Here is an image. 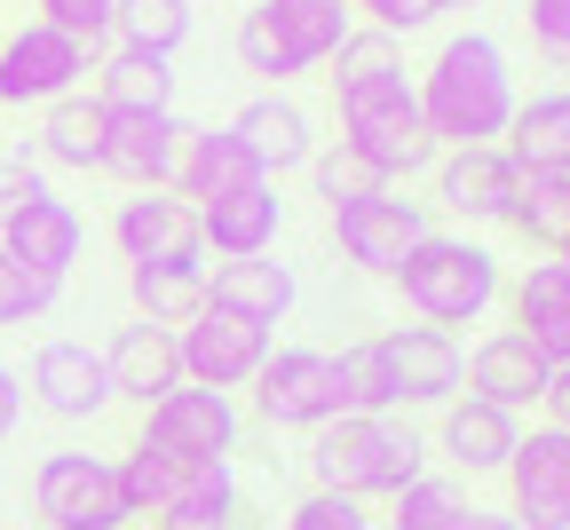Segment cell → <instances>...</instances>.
<instances>
[{
  "instance_id": "18",
  "label": "cell",
  "mask_w": 570,
  "mask_h": 530,
  "mask_svg": "<svg viewBox=\"0 0 570 530\" xmlns=\"http://www.w3.org/2000/svg\"><path fill=\"white\" fill-rule=\"evenodd\" d=\"M547 389H554V364L539 356V349H523L515 333H491L475 356H468V396H483V404H499V412H539L547 404Z\"/></svg>"
},
{
  "instance_id": "9",
  "label": "cell",
  "mask_w": 570,
  "mask_h": 530,
  "mask_svg": "<svg viewBox=\"0 0 570 530\" xmlns=\"http://www.w3.org/2000/svg\"><path fill=\"white\" fill-rule=\"evenodd\" d=\"M88 48L80 40H71V32H56V24H24V32H9V40H0V104H63V96H80V80H88Z\"/></svg>"
},
{
  "instance_id": "39",
  "label": "cell",
  "mask_w": 570,
  "mask_h": 530,
  "mask_svg": "<svg viewBox=\"0 0 570 530\" xmlns=\"http://www.w3.org/2000/svg\"><path fill=\"white\" fill-rule=\"evenodd\" d=\"M285 530H373L365 499H341V491H309L294 514H285Z\"/></svg>"
},
{
  "instance_id": "8",
  "label": "cell",
  "mask_w": 570,
  "mask_h": 530,
  "mask_svg": "<svg viewBox=\"0 0 570 530\" xmlns=\"http://www.w3.org/2000/svg\"><path fill=\"white\" fill-rule=\"evenodd\" d=\"M428 230H436V222H428V206L404 198L396 183H381L373 198H356V206H333V238H341V254L365 269V277H396L404 254H412Z\"/></svg>"
},
{
  "instance_id": "33",
  "label": "cell",
  "mask_w": 570,
  "mask_h": 530,
  "mask_svg": "<svg viewBox=\"0 0 570 530\" xmlns=\"http://www.w3.org/2000/svg\"><path fill=\"white\" fill-rule=\"evenodd\" d=\"M190 24H198V9H190V0H119V9H111L119 48L167 56V63H175V48L190 40Z\"/></svg>"
},
{
  "instance_id": "1",
  "label": "cell",
  "mask_w": 570,
  "mask_h": 530,
  "mask_svg": "<svg viewBox=\"0 0 570 530\" xmlns=\"http://www.w3.org/2000/svg\"><path fill=\"white\" fill-rule=\"evenodd\" d=\"M420 96V119H428V143H452V150H483L508 135L515 119V71H508V48L491 32H452L436 48V63L412 80Z\"/></svg>"
},
{
  "instance_id": "32",
  "label": "cell",
  "mask_w": 570,
  "mask_h": 530,
  "mask_svg": "<svg viewBox=\"0 0 570 530\" xmlns=\"http://www.w3.org/2000/svg\"><path fill=\"white\" fill-rule=\"evenodd\" d=\"M515 230L531 238V246H570V167H523V183H515Z\"/></svg>"
},
{
  "instance_id": "12",
  "label": "cell",
  "mask_w": 570,
  "mask_h": 530,
  "mask_svg": "<svg viewBox=\"0 0 570 530\" xmlns=\"http://www.w3.org/2000/svg\"><path fill=\"white\" fill-rule=\"evenodd\" d=\"M24 404L63 420V428H80L111 404V381H104V349L88 341H40L32 372H24Z\"/></svg>"
},
{
  "instance_id": "34",
  "label": "cell",
  "mask_w": 570,
  "mask_h": 530,
  "mask_svg": "<svg viewBox=\"0 0 570 530\" xmlns=\"http://www.w3.org/2000/svg\"><path fill=\"white\" fill-rule=\"evenodd\" d=\"M389 507H396L389 530H468V514H475L452 475H420V483H404Z\"/></svg>"
},
{
  "instance_id": "36",
  "label": "cell",
  "mask_w": 570,
  "mask_h": 530,
  "mask_svg": "<svg viewBox=\"0 0 570 530\" xmlns=\"http://www.w3.org/2000/svg\"><path fill=\"white\" fill-rule=\"evenodd\" d=\"M238 63H246V71H262L269 88H285V80H294V71H302L294 56H285V40L269 32V17H262V0H254V9L238 17Z\"/></svg>"
},
{
  "instance_id": "14",
  "label": "cell",
  "mask_w": 570,
  "mask_h": 530,
  "mask_svg": "<svg viewBox=\"0 0 570 530\" xmlns=\"http://www.w3.org/2000/svg\"><path fill=\"white\" fill-rule=\"evenodd\" d=\"M111 238L127 254V269H159V262H198V206H183L175 190H135L111 214Z\"/></svg>"
},
{
  "instance_id": "24",
  "label": "cell",
  "mask_w": 570,
  "mask_h": 530,
  "mask_svg": "<svg viewBox=\"0 0 570 530\" xmlns=\"http://www.w3.org/2000/svg\"><path fill=\"white\" fill-rule=\"evenodd\" d=\"M515 435H523L515 412H499V404H483V396H452L436 451H444L460 475H499V468H508V451H515Z\"/></svg>"
},
{
  "instance_id": "49",
  "label": "cell",
  "mask_w": 570,
  "mask_h": 530,
  "mask_svg": "<svg viewBox=\"0 0 570 530\" xmlns=\"http://www.w3.org/2000/svg\"><path fill=\"white\" fill-rule=\"evenodd\" d=\"M554 262H562V269H570V246H562V254H554Z\"/></svg>"
},
{
  "instance_id": "48",
  "label": "cell",
  "mask_w": 570,
  "mask_h": 530,
  "mask_svg": "<svg viewBox=\"0 0 570 530\" xmlns=\"http://www.w3.org/2000/svg\"><path fill=\"white\" fill-rule=\"evenodd\" d=\"M444 9H483V0H436V17H444Z\"/></svg>"
},
{
  "instance_id": "38",
  "label": "cell",
  "mask_w": 570,
  "mask_h": 530,
  "mask_svg": "<svg viewBox=\"0 0 570 530\" xmlns=\"http://www.w3.org/2000/svg\"><path fill=\"white\" fill-rule=\"evenodd\" d=\"M309 175H317V198L325 206H356V198L381 190V175L356 159V150H325V159H309Z\"/></svg>"
},
{
  "instance_id": "44",
  "label": "cell",
  "mask_w": 570,
  "mask_h": 530,
  "mask_svg": "<svg viewBox=\"0 0 570 530\" xmlns=\"http://www.w3.org/2000/svg\"><path fill=\"white\" fill-rule=\"evenodd\" d=\"M17 420H24V381H17L9 364H0V443L17 435Z\"/></svg>"
},
{
  "instance_id": "31",
  "label": "cell",
  "mask_w": 570,
  "mask_h": 530,
  "mask_svg": "<svg viewBox=\"0 0 570 530\" xmlns=\"http://www.w3.org/2000/svg\"><path fill=\"white\" fill-rule=\"evenodd\" d=\"M40 150L56 167H71V175H104V104L96 96H63V104H48L40 111Z\"/></svg>"
},
{
  "instance_id": "50",
  "label": "cell",
  "mask_w": 570,
  "mask_h": 530,
  "mask_svg": "<svg viewBox=\"0 0 570 530\" xmlns=\"http://www.w3.org/2000/svg\"><path fill=\"white\" fill-rule=\"evenodd\" d=\"M0 491H9V475H0Z\"/></svg>"
},
{
  "instance_id": "3",
  "label": "cell",
  "mask_w": 570,
  "mask_h": 530,
  "mask_svg": "<svg viewBox=\"0 0 570 530\" xmlns=\"http://www.w3.org/2000/svg\"><path fill=\"white\" fill-rule=\"evenodd\" d=\"M317 491H341V499H396L404 483L428 475V443L404 428V420H365L348 412L333 428H317Z\"/></svg>"
},
{
  "instance_id": "28",
  "label": "cell",
  "mask_w": 570,
  "mask_h": 530,
  "mask_svg": "<svg viewBox=\"0 0 570 530\" xmlns=\"http://www.w3.org/2000/svg\"><path fill=\"white\" fill-rule=\"evenodd\" d=\"M111 468H119V499H127V522H135V514H159V522H167L198 460H175V451H159L151 435H135V443H127V460H111Z\"/></svg>"
},
{
  "instance_id": "11",
  "label": "cell",
  "mask_w": 570,
  "mask_h": 530,
  "mask_svg": "<svg viewBox=\"0 0 570 530\" xmlns=\"http://www.w3.org/2000/svg\"><path fill=\"white\" fill-rule=\"evenodd\" d=\"M508 491H515V530H570V428H531L508 451Z\"/></svg>"
},
{
  "instance_id": "47",
  "label": "cell",
  "mask_w": 570,
  "mask_h": 530,
  "mask_svg": "<svg viewBox=\"0 0 570 530\" xmlns=\"http://www.w3.org/2000/svg\"><path fill=\"white\" fill-rule=\"evenodd\" d=\"M159 530H230V522H190V514H167Z\"/></svg>"
},
{
  "instance_id": "40",
  "label": "cell",
  "mask_w": 570,
  "mask_h": 530,
  "mask_svg": "<svg viewBox=\"0 0 570 530\" xmlns=\"http://www.w3.org/2000/svg\"><path fill=\"white\" fill-rule=\"evenodd\" d=\"M111 9H119V0H40V24H56V32L80 40V48H96L111 32Z\"/></svg>"
},
{
  "instance_id": "35",
  "label": "cell",
  "mask_w": 570,
  "mask_h": 530,
  "mask_svg": "<svg viewBox=\"0 0 570 530\" xmlns=\"http://www.w3.org/2000/svg\"><path fill=\"white\" fill-rule=\"evenodd\" d=\"M175 514H190V522H230V530H238V468H230V460H198L190 483H183V499H175Z\"/></svg>"
},
{
  "instance_id": "16",
  "label": "cell",
  "mask_w": 570,
  "mask_h": 530,
  "mask_svg": "<svg viewBox=\"0 0 570 530\" xmlns=\"http://www.w3.org/2000/svg\"><path fill=\"white\" fill-rule=\"evenodd\" d=\"M80 206L71 198H56V190H40L32 206H17L9 222H0V254H17L40 285H63L71 277V262H80Z\"/></svg>"
},
{
  "instance_id": "51",
  "label": "cell",
  "mask_w": 570,
  "mask_h": 530,
  "mask_svg": "<svg viewBox=\"0 0 570 530\" xmlns=\"http://www.w3.org/2000/svg\"><path fill=\"white\" fill-rule=\"evenodd\" d=\"M190 9H198V0H190Z\"/></svg>"
},
{
  "instance_id": "42",
  "label": "cell",
  "mask_w": 570,
  "mask_h": 530,
  "mask_svg": "<svg viewBox=\"0 0 570 530\" xmlns=\"http://www.w3.org/2000/svg\"><path fill=\"white\" fill-rule=\"evenodd\" d=\"M348 9H365L373 32H389V40H404V32H420V24H436V0H348Z\"/></svg>"
},
{
  "instance_id": "43",
  "label": "cell",
  "mask_w": 570,
  "mask_h": 530,
  "mask_svg": "<svg viewBox=\"0 0 570 530\" xmlns=\"http://www.w3.org/2000/svg\"><path fill=\"white\" fill-rule=\"evenodd\" d=\"M48 183H40V167H24V159H9V167H0V222H9L17 206H32Z\"/></svg>"
},
{
  "instance_id": "25",
  "label": "cell",
  "mask_w": 570,
  "mask_h": 530,
  "mask_svg": "<svg viewBox=\"0 0 570 530\" xmlns=\"http://www.w3.org/2000/svg\"><path fill=\"white\" fill-rule=\"evenodd\" d=\"M523 349H539L554 372L570 364V269L562 262H531L515 277V325H508Z\"/></svg>"
},
{
  "instance_id": "30",
  "label": "cell",
  "mask_w": 570,
  "mask_h": 530,
  "mask_svg": "<svg viewBox=\"0 0 570 530\" xmlns=\"http://www.w3.org/2000/svg\"><path fill=\"white\" fill-rule=\"evenodd\" d=\"M499 150H508L515 167H570V88L515 104V119H508V143H499Z\"/></svg>"
},
{
  "instance_id": "17",
  "label": "cell",
  "mask_w": 570,
  "mask_h": 530,
  "mask_svg": "<svg viewBox=\"0 0 570 530\" xmlns=\"http://www.w3.org/2000/svg\"><path fill=\"white\" fill-rule=\"evenodd\" d=\"M104 381H111V396H127V404H142L151 412L167 389H183V356H175V333L167 325H119L111 333V349H104Z\"/></svg>"
},
{
  "instance_id": "4",
  "label": "cell",
  "mask_w": 570,
  "mask_h": 530,
  "mask_svg": "<svg viewBox=\"0 0 570 530\" xmlns=\"http://www.w3.org/2000/svg\"><path fill=\"white\" fill-rule=\"evenodd\" d=\"M389 285H404V310H412L420 325L452 333V325H475L491 301H499V254L475 246V238L428 230V238L404 254V269H396Z\"/></svg>"
},
{
  "instance_id": "15",
  "label": "cell",
  "mask_w": 570,
  "mask_h": 530,
  "mask_svg": "<svg viewBox=\"0 0 570 530\" xmlns=\"http://www.w3.org/2000/svg\"><path fill=\"white\" fill-rule=\"evenodd\" d=\"M183 119L175 111H104V175L135 183V190H167L175 159H183Z\"/></svg>"
},
{
  "instance_id": "37",
  "label": "cell",
  "mask_w": 570,
  "mask_h": 530,
  "mask_svg": "<svg viewBox=\"0 0 570 530\" xmlns=\"http://www.w3.org/2000/svg\"><path fill=\"white\" fill-rule=\"evenodd\" d=\"M56 310V285H40L17 254H0V325H32Z\"/></svg>"
},
{
  "instance_id": "26",
  "label": "cell",
  "mask_w": 570,
  "mask_h": 530,
  "mask_svg": "<svg viewBox=\"0 0 570 530\" xmlns=\"http://www.w3.org/2000/svg\"><path fill=\"white\" fill-rule=\"evenodd\" d=\"M262 17H269V32L285 40V56H294L302 71L333 63V48L356 32V9H348V0H262Z\"/></svg>"
},
{
  "instance_id": "41",
  "label": "cell",
  "mask_w": 570,
  "mask_h": 530,
  "mask_svg": "<svg viewBox=\"0 0 570 530\" xmlns=\"http://www.w3.org/2000/svg\"><path fill=\"white\" fill-rule=\"evenodd\" d=\"M531 48L547 56V63H570V0H531Z\"/></svg>"
},
{
  "instance_id": "29",
  "label": "cell",
  "mask_w": 570,
  "mask_h": 530,
  "mask_svg": "<svg viewBox=\"0 0 570 530\" xmlns=\"http://www.w3.org/2000/svg\"><path fill=\"white\" fill-rule=\"evenodd\" d=\"M127 293H135V317L142 325H190L206 310V269L198 262H159V269H127Z\"/></svg>"
},
{
  "instance_id": "45",
  "label": "cell",
  "mask_w": 570,
  "mask_h": 530,
  "mask_svg": "<svg viewBox=\"0 0 570 530\" xmlns=\"http://www.w3.org/2000/svg\"><path fill=\"white\" fill-rule=\"evenodd\" d=\"M547 412H554V428H570V364L554 372V389H547Z\"/></svg>"
},
{
  "instance_id": "21",
  "label": "cell",
  "mask_w": 570,
  "mask_h": 530,
  "mask_svg": "<svg viewBox=\"0 0 570 530\" xmlns=\"http://www.w3.org/2000/svg\"><path fill=\"white\" fill-rule=\"evenodd\" d=\"M515 183H523V167H515L499 143L452 150V159L436 167V198H444L460 222H508V214H515Z\"/></svg>"
},
{
  "instance_id": "6",
  "label": "cell",
  "mask_w": 570,
  "mask_h": 530,
  "mask_svg": "<svg viewBox=\"0 0 570 530\" xmlns=\"http://www.w3.org/2000/svg\"><path fill=\"white\" fill-rule=\"evenodd\" d=\"M32 507L48 530H127L119 468L104 451H48L40 475H32Z\"/></svg>"
},
{
  "instance_id": "20",
  "label": "cell",
  "mask_w": 570,
  "mask_h": 530,
  "mask_svg": "<svg viewBox=\"0 0 570 530\" xmlns=\"http://www.w3.org/2000/svg\"><path fill=\"white\" fill-rule=\"evenodd\" d=\"M277 230H285V198H277V183H246V190H230V198L198 206V246H214L223 262L269 254Z\"/></svg>"
},
{
  "instance_id": "22",
  "label": "cell",
  "mask_w": 570,
  "mask_h": 530,
  "mask_svg": "<svg viewBox=\"0 0 570 530\" xmlns=\"http://www.w3.org/2000/svg\"><path fill=\"white\" fill-rule=\"evenodd\" d=\"M294 301H302V277L285 269V262H269V254H254V262H223L206 277V310H230V317H246V325H285L294 317Z\"/></svg>"
},
{
  "instance_id": "27",
  "label": "cell",
  "mask_w": 570,
  "mask_h": 530,
  "mask_svg": "<svg viewBox=\"0 0 570 530\" xmlns=\"http://www.w3.org/2000/svg\"><path fill=\"white\" fill-rule=\"evenodd\" d=\"M96 104L104 111H175V63L142 56V48H111L96 63Z\"/></svg>"
},
{
  "instance_id": "46",
  "label": "cell",
  "mask_w": 570,
  "mask_h": 530,
  "mask_svg": "<svg viewBox=\"0 0 570 530\" xmlns=\"http://www.w3.org/2000/svg\"><path fill=\"white\" fill-rule=\"evenodd\" d=\"M468 530H515V514H468Z\"/></svg>"
},
{
  "instance_id": "23",
  "label": "cell",
  "mask_w": 570,
  "mask_h": 530,
  "mask_svg": "<svg viewBox=\"0 0 570 530\" xmlns=\"http://www.w3.org/2000/svg\"><path fill=\"white\" fill-rule=\"evenodd\" d=\"M246 183H262V167L246 159V143L230 127H190L183 135V159H175V183H167L183 206H214V198H230Z\"/></svg>"
},
{
  "instance_id": "7",
  "label": "cell",
  "mask_w": 570,
  "mask_h": 530,
  "mask_svg": "<svg viewBox=\"0 0 570 530\" xmlns=\"http://www.w3.org/2000/svg\"><path fill=\"white\" fill-rule=\"evenodd\" d=\"M373 364H381V389H389V412H412V404H452L468 389V356L452 333L436 325H396V333H373Z\"/></svg>"
},
{
  "instance_id": "19",
  "label": "cell",
  "mask_w": 570,
  "mask_h": 530,
  "mask_svg": "<svg viewBox=\"0 0 570 530\" xmlns=\"http://www.w3.org/2000/svg\"><path fill=\"white\" fill-rule=\"evenodd\" d=\"M230 135L246 143V159L262 167V183H277V175H294V167H309L317 159V135H309V111L294 104V96H254L238 119H230Z\"/></svg>"
},
{
  "instance_id": "13",
  "label": "cell",
  "mask_w": 570,
  "mask_h": 530,
  "mask_svg": "<svg viewBox=\"0 0 570 530\" xmlns=\"http://www.w3.org/2000/svg\"><path fill=\"white\" fill-rule=\"evenodd\" d=\"M238 404L214 396V389H167L151 412H142V435H151L159 451H175V460H230L238 451Z\"/></svg>"
},
{
  "instance_id": "10",
  "label": "cell",
  "mask_w": 570,
  "mask_h": 530,
  "mask_svg": "<svg viewBox=\"0 0 570 530\" xmlns=\"http://www.w3.org/2000/svg\"><path fill=\"white\" fill-rule=\"evenodd\" d=\"M175 356H183V381L190 389L230 396V389H254V372L269 364V333L246 325V317H230V310H198L175 333Z\"/></svg>"
},
{
  "instance_id": "5",
  "label": "cell",
  "mask_w": 570,
  "mask_h": 530,
  "mask_svg": "<svg viewBox=\"0 0 570 530\" xmlns=\"http://www.w3.org/2000/svg\"><path fill=\"white\" fill-rule=\"evenodd\" d=\"M254 412L269 428H309V435L348 420L341 356L333 349H269V364L254 372Z\"/></svg>"
},
{
  "instance_id": "2",
  "label": "cell",
  "mask_w": 570,
  "mask_h": 530,
  "mask_svg": "<svg viewBox=\"0 0 570 530\" xmlns=\"http://www.w3.org/2000/svg\"><path fill=\"white\" fill-rule=\"evenodd\" d=\"M333 104H341V150H356L381 183H404V175H420L428 159H436L404 63H389V71H348V80H333Z\"/></svg>"
}]
</instances>
